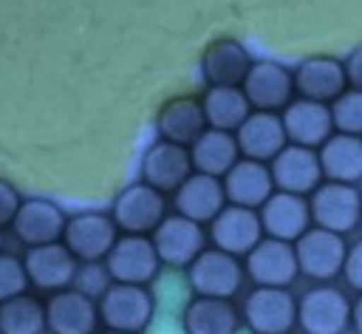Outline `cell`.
I'll return each mask as SVG.
<instances>
[{
    "label": "cell",
    "mask_w": 362,
    "mask_h": 334,
    "mask_svg": "<svg viewBox=\"0 0 362 334\" xmlns=\"http://www.w3.org/2000/svg\"><path fill=\"white\" fill-rule=\"evenodd\" d=\"M161 266L187 269L206 249V229L181 215H167L150 235Z\"/></svg>",
    "instance_id": "7c38bea8"
},
{
    "label": "cell",
    "mask_w": 362,
    "mask_h": 334,
    "mask_svg": "<svg viewBox=\"0 0 362 334\" xmlns=\"http://www.w3.org/2000/svg\"><path fill=\"white\" fill-rule=\"evenodd\" d=\"M351 328L354 334H362V294L351 300Z\"/></svg>",
    "instance_id": "74e56055"
},
{
    "label": "cell",
    "mask_w": 362,
    "mask_h": 334,
    "mask_svg": "<svg viewBox=\"0 0 362 334\" xmlns=\"http://www.w3.org/2000/svg\"><path fill=\"white\" fill-rule=\"evenodd\" d=\"M240 320L252 334H291L297 297L288 289H252L240 303Z\"/></svg>",
    "instance_id": "52a82bcc"
},
{
    "label": "cell",
    "mask_w": 362,
    "mask_h": 334,
    "mask_svg": "<svg viewBox=\"0 0 362 334\" xmlns=\"http://www.w3.org/2000/svg\"><path fill=\"white\" fill-rule=\"evenodd\" d=\"M187 283L195 297H218L232 300L243 283V260L235 255H226L215 246H206L189 266H187Z\"/></svg>",
    "instance_id": "3957f363"
},
{
    "label": "cell",
    "mask_w": 362,
    "mask_h": 334,
    "mask_svg": "<svg viewBox=\"0 0 362 334\" xmlns=\"http://www.w3.org/2000/svg\"><path fill=\"white\" fill-rule=\"evenodd\" d=\"M342 277H345V283H348L356 294H362V238L348 246L345 263H342Z\"/></svg>",
    "instance_id": "e575fe53"
},
{
    "label": "cell",
    "mask_w": 362,
    "mask_h": 334,
    "mask_svg": "<svg viewBox=\"0 0 362 334\" xmlns=\"http://www.w3.org/2000/svg\"><path fill=\"white\" fill-rule=\"evenodd\" d=\"M252 57L243 42L232 37H221L206 45L201 57V74L209 82V88H240L252 68Z\"/></svg>",
    "instance_id": "cb8c5ba5"
},
{
    "label": "cell",
    "mask_w": 362,
    "mask_h": 334,
    "mask_svg": "<svg viewBox=\"0 0 362 334\" xmlns=\"http://www.w3.org/2000/svg\"><path fill=\"white\" fill-rule=\"evenodd\" d=\"M240 326V306L235 300L192 297L181 311L184 334H238Z\"/></svg>",
    "instance_id": "4316f807"
},
{
    "label": "cell",
    "mask_w": 362,
    "mask_h": 334,
    "mask_svg": "<svg viewBox=\"0 0 362 334\" xmlns=\"http://www.w3.org/2000/svg\"><path fill=\"white\" fill-rule=\"evenodd\" d=\"M240 91L252 110L283 113V108L294 96V79L286 65L274 59H255L246 79L240 82Z\"/></svg>",
    "instance_id": "30bf717a"
},
{
    "label": "cell",
    "mask_w": 362,
    "mask_h": 334,
    "mask_svg": "<svg viewBox=\"0 0 362 334\" xmlns=\"http://www.w3.org/2000/svg\"><path fill=\"white\" fill-rule=\"evenodd\" d=\"M201 110H204L206 127L223 130V133H235L252 113L240 88H206L201 96Z\"/></svg>",
    "instance_id": "f546056e"
},
{
    "label": "cell",
    "mask_w": 362,
    "mask_h": 334,
    "mask_svg": "<svg viewBox=\"0 0 362 334\" xmlns=\"http://www.w3.org/2000/svg\"><path fill=\"white\" fill-rule=\"evenodd\" d=\"M235 142L240 159L260 164H269L288 144L280 113H260V110H252L246 116V122L235 130Z\"/></svg>",
    "instance_id": "603a6c76"
},
{
    "label": "cell",
    "mask_w": 362,
    "mask_h": 334,
    "mask_svg": "<svg viewBox=\"0 0 362 334\" xmlns=\"http://www.w3.org/2000/svg\"><path fill=\"white\" fill-rule=\"evenodd\" d=\"M269 173H272L274 190L277 192H288V195L308 198L322 184V170H320L317 150L297 147V144H286L269 161Z\"/></svg>",
    "instance_id": "5bb4252c"
},
{
    "label": "cell",
    "mask_w": 362,
    "mask_h": 334,
    "mask_svg": "<svg viewBox=\"0 0 362 334\" xmlns=\"http://www.w3.org/2000/svg\"><path fill=\"white\" fill-rule=\"evenodd\" d=\"M119 229L105 212H79L65 221L62 243L79 263H102L113 249Z\"/></svg>",
    "instance_id": "9c48e42d"
},
{
    "label": "cell",
    "mask_w": 362,
    "mask_h": 334,
    "mask_svg": "<svg viewBox=\"0 0 362 334\" xmlns=\"http://www.w3.org/2000/svg\"><path fill=\"white\" fill-rule=\"evenodd\" d=\"M161 269L156 246L147 235H119L105 258V272L110 283L147 286Z\"/></svg>",
    "instance_id": "ba28073f"
},
{
    "label": "cell",
    "mask_w": 362,
    "mask_h": 334,
    "mask_svg": "<svg viewBox=\"0 0 362 334\" xmlns=\"http://www.w3.org/2000/svg\"><path fill=\"white\" fill-rule=\"evenodd\" d=\"M317 159H320L322 181H337V184H351V187L362 181V139L334 133L317 150Z\"/></svg>",
    "instance_id": "83f0119b"
},
{
    "label": "cell",
    "mask_w": 362,
    "mask_h": 334,
    "mask_svg": "<svg viewBox=\"0 0 362 334\" xmlns=\"http://www.w3.org/2000/svg\"><path fill=\"white\" fill-rule=\"evenodd\" d=\"M206 238L212 241L215 249L235 255V258H246L263 238V226L255 209H243V207H232L226 204L212 221H209V232Z\"/></svg>",
    "instance_id": "9a60e30c"
},
{
    "label": "cell",
    "mask_w": 362,
    "mask_h": 334,
    "mask_svg": "<svg viewBox=\"0 0 362 334\" xmlns=\"http://www.w3.org/2000/svg\"><path fill=\"white\" fill-rule=\"evenodd\" d=\"M192 175L189 150L170 144V142H153L141 156V181L161 195L175 192L187 178Z\"/></svg>",
    "instance_id": "ac0fdd59"
},
{
    "label": "cell",
    "mask_w": 362,
    "mask_h": 334,
    "mask_svg": "<svg viewBox=\"0 0 362 334\" xmlns=\"http://www.w3.org/2000/svg\"><path fill=\"white\" fill-rule=\"evenodd\" d=\"M23 269H25L28 286H34L37 292L57 294L62 289H71V283L76 277V269H79V260L65 249L62 241H57V243L25 249Z\"/></svg>",
    "instance_id": "4fadbf2b"
},
{
    "label": "cell",
    "mask_w": 362,
    "mask_h": 334,
    "mask_svg": "<svg viewBox=\"0 0 362 334\" xmlns=\"http://www.w3.org/2000/svg\"><path fill=\"white\" fill-rule=\"evenodd\" d=\"M294 258H297V272L314 283H331L334 277L342 275L345 252L348 243L342 235L325 232V229H305L294 243Z\"/></svg>",
    "instance_id": "8992f818"
},
{
    "label": "cell",
    "mask_w": 362,
    "mask_h": 334,
    "mask_svg": "<svg viewBox=\"0 0 362 334\" xmlns=\"http://www.w3.org/2000/svg\"><path fill=\"white\" fill-rule=\"evenodd\" d=\"M173 207L175 215L195 221V224H209L223 207H226V195H223V184L221 178L204 175V173H192L175 192H173Z\"/></svg>",
    "instance_id": "484cf974"
},
{
    "label": "cell",
    "mask_w": 362,
    "mask_h": 334,
    "mask_svg": "<svg viewBox=\"0 0 362 334\" xmlns=\"http://www.w3.org/2000/svg\"><path fill=\"white\" fill-rule=\"evenodd\" d=\"M291 79L300 99L320 102V105H331L348 91L345 68H342V59L337 57H308L297 65Z\"/></svg>",
    "instance_id": "d6986e66"
},
{
    "label": "cell",
    "mask_w": 362,
    "mask_h": 334,
    "mask_svg": "<svg viewBox=\"0 0 362 334\" xmlns=\"http://www.w3.org/2000/svg\"><path fill=\"white\" fill-rule=\"evenodd\" d=\"M110 218L119 229V235H153L156 226L167 218V195L147 187L144 181H136L124 187L110 209Z\"/></svg>",
    "instance_id": "5b68a950"
},
{
    "label": "cell",
    "mask_w": 362,
    "mask_h": 334,
    "mask_svg": "<svg viewBox=\"0 0 362 334\" xmlns=\"http://www.w3.org/2000/svg\"><path fill=\"white\" fill-rule=\"evenodd\" d=\"M20 204H23V198H20L17 187H14L11 181L0 178V229H3V226H11V221H14L17 209H20Z\"/></svg>",
    "instance_id": "d590c367"
},
{
    "label": "cell",
    "mask_w": 362,
    "mask_h": 334,
    "mask_svg": "<svg viewBox=\"0 0 362 334\" xmlns=\"http://www.w3.org/2000/svg\"><path fill=\"white\" fill-rule=\"evenodd\" d=\"M25 289H28V277L23 269V258L0 252V303L23 294Z\"/></svg>",
    "instance_id": "d6a6232c"
},
{
    "label": "cell",
    "mask_w": 362,
    "mask_h": 334,
    "mask_svg": "<svg viewBox=\"0 0 362 334\" xmlns=\"http://www.w3.org/2000/svg\"><path fill=\"white\" fill-rule=\"evenodd\" d=\"M102 334H127V331H107V328H105Z\"/></svg>",
    "instance_id": "f35d334b"
},
{
    "label": "cell",
    "mask_w": 362,
    "mask_h": 334,
    "mask_svg": "<svg viewBox=\"0 0 362 334\" xmlns=\"http://www.w3.org/2000/svg\"><path fill=\"white\" fill-rule=\"evenodd\" d=\"M263 238H274L283 243H294L305 229H311V212L308 198L288 195V192H272L269 201L257 209Z\"/></svg>",
    "instance_id": "ffe728a7"
},
{
    "label": "cell",
    "mask_w": 362,
    "mask_h": 334,
    "mask_svg": "<svg viewBox=\"0 0 362 334\" xmlns=\"http://www.w3.org/2000/svg\"><path fill=\"white\" fill-rule=\"evenodd\" d=\"M359 226H362V221H359Z\"/></svg>",
    "instance_id": "60d3db41"
},
{
    "label": "cell",
    "mask_w": 362,
    "mask_h": 334,
    "mask_svg": "<svg viewBox=\"0 0 362 334\" xmlns=\"http://www.w3.org/2000/svg\"><path fill=\"white\" fill-rule=\"evenodd\" d=\"M308 212H311V226L345 238L362 221V192L351 184L322 181L308 195Z\"/></svg>",
    "instance_id": "277c9868"
},
{
    "label": "cell",
    "mask_w": 362,
    "mask_h": 334,
    "mask_svg": "<svg viewBox=\"0 0 362 334\" xmlns=\"http://www.w3.org/2000/svg\"><path fill=\"white\" fill-rule=\"evenodd\" d=\"M96 300L79 289H62L45 300V331L51 334H96Z\"/></svg>",
    "instance_id": "2e32d148"
},
{
    "label": "cell",
    "mask_w": 362,
    "mask_h": 334,
    "mask_svg": "<svg viewBox=\"0 0 362 334\" xmlns=\"http://www.w3.org/2000/svg\"><path fill=\"white\" fill-rule=\"evenodd\" d=\"M221 184H223L226 204L243 207V209H255V212H257V209L269 201V195L274 192L269 164L249 161V159H238L235 167L221 178Z\"/></svg>",
    "instance_id": "d4e9b609"
},
{
    "label": "cell",
    "mask_w": 362,
    "mask_h": 334,
    "mask_svg": "<svg viewBox=\"0 0 362 334\" xmlns=\"http://www.w3.org/2000/svg\"><path fill=\"white\" fill-rule=\"evenodd\" d=\"M96 311H99V323L107 331L141 334L156 314V297H153L150 286L110 283L99 294Z\"/></svg>",
    "instance_id": "6da1fadb"
},
{
    "label": "cell",
    "mask_w": 362,
    "mask_h": 334,
    "mask_svg": "<svg viewBox=\"0 0 362 334\" xmlns=\"http://www.w3.org/2000/svg\"><path fill=\"white\" fill-rule=\"evenodd\" d=\"M238 159H240V153H238L235 133H223V130H212V127H206L189 147L192 173H204L212 178H223L235 167Z\"/></svg>",
    "instance_id": "f1b7e54d"
},
{
    "label": "cell",
    "mask_w": 362,
    "mask_h": 334,
    "mask_svg": "<svg viewBox=\"0 0 362 334\" xmlns=\"http://www.w3.org/2000/svg\"><path fill=\"white\" fill-rule=\"evenodd\" d=\"M342 68H345V82L351 91H362V45H356L345 59H342Z\"/></svg>",
    "instance_id": "8d00e7d4"
},
{
    "label": "cell",
    "mask_w": 362,
    "mask_h": 334,
    "mask_svg": "<svg viewBox=\"0 0 362 334\" xmlns=\"http://www.w3.org/2000/svg\"><path fill=\"white\" fill-rule=\"evenodd\" d=\"M243 275L257 289H288L300 277L294 246L274 238H260V243L243 258Z\"/></svg>",
    "instance_id": "8fae6325"
},
{
    "label": "cell",
    "mask_w": 362,
    "mask_h": 334,
    "mask_svg": "<svg viewBox=\"0 0 362 334\" xmlns=\"http://www.w3.org/2000/svg\"><path fill=\"white\" fill-rule=\"evenodd\" d=\"M0 252H3V232H0Z\"/></svg>",
    "instance_id": "ab89813d"
},
{
    "label": "cell",
    "mask_w": 362,
    "mask_h": 334,
    "mask_svg": "<svg viewBox=\"0 0 362 334\" xmlns=\"http://www.w3.org/2000/svg\"><path fill=\"white\" fill-rule=\"evenodd\" d=\"M303 334H345L351 328V297L334 283H317L297 297Z\"/></svg>",
    "instance_id": "7a4b0ae2"
},
{
    "label": "cell",
    "mask_w": 362,
    "mask_h": 334,
    "mask_svg": "<svg viewBox=\"0 0 362 334\" xmlns=\"http://www.w3.org/2000/svg\"><path fill=\"white\" fill-rule=\"evenodd\" d=\"M328 108H331L334 133H345V136L362 139V91H351L348 88Z\"/></svg>",
    "instance_id": "1f68e13d"
},
{
    "label": "cell",
    "mask_w": 362,
    "mask_h": 334,
    "mask_svg": "<svg viewBox=\"0 0 362 334\" xmlns=\"http://www.w3.org/2000/svg\"><path fill=\"white\" fill-rule=\"evenodd\" d=\"M74 289H79L82 294H88V297H99L107 286H110V277H107V272H105V266L102 263H82L79 269H76V277H74Z\"/></svg>",
    "instance_id": "836d02e7"
},
{
    "label": "cell",
    "mask_w": 362,
    "mask_h": 334,
    "mask_svg": "<svg viewBox=\"0 0 362 334\" xmlns=\"http://www.w3.org/2000/svg\"><path fill=\"white\" fill-rule=\"evenodd\" d=\"M283 130L286 142L308 150H320L331 136H334V122H331V108L308 99H291L283 113Z\"/></svg>",
    "instance_id": "e0dca14e"
},
{
    "label": "cell",
    "mask_w": 362,
    "mask_h": 334,
    "mask_svg": "<svg viewBox=\"0 0 362 334\" xmlns=\"http://www.w3.org/2000/svg\"><path fill=\"white\" fill-rule=\"evenodd\" d=\"M65 212L48 201V198H25L11 221V232L20 243L31 246H45V243H57L62 238L65 229Z\"/></svg>",
    "instance_id": "44dd1931"
},
{
    "label": "cell",
    "mask_w": 362,
    "mask_h": 334,
    "mask_svg": "<svg viewBox=\"0 0 362 334\" xmlns=\"http://www.w3.org/2000/svg\"><path fill=\"white\" fill-rule=\"evenodd\" d=\"M45 331V303L37 294H17L0 303V334H42Z\"/></svg>",
    "instance_id": "4dcf8cb0"
},
{
    "label": "cell",
    "mask_w": 362,
    "mask_h": 334,
    "mask_svg": "<svg viewBox=\"0 0 362 334\" xmlns=\"http://www.w3.org/2000/svg\"><path fill=\"white\" fill-rule=\"evenodd\" d=\"M156 130L161 142L178 144V147H192L195 139L206 130V119L201 110V99L198 96H173L167 99L158 113H156Z\"/></svg>",
    "instance_id": "7402d4cb"
}]
</instances>
